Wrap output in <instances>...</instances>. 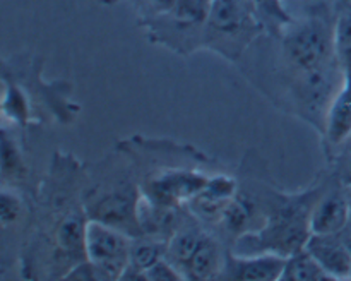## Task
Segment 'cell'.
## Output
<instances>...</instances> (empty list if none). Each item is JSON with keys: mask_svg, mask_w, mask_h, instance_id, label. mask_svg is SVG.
<instances>
[{"mask_svg": "<svg viewBox=\"0 0 351 281\" xmlns=\"http://www.w3.org/2000/svg\"><path fill=\"white\" fill-rule=\"evenodd\" d=\"M223 266H225V259H223L218 242L204 233L195 252L185 264V280H215V278H219Z\"/></svg>", "mask_w": 351, "mask_h": 281, "instance_id": "cell-10", "label": "cell"}, {"mask_svg": "<svg viewBox=\"0 0 351 281\" xmlns=\"http://www.w3.org/2000/svg\"><path fill=\"white\" fill-rule=\"evenodd\" d=\"M335 55L343 74H351V9H345L335 23Z\"/></svg>", "mask_w": 351, "mask_h": 281, "instance_id": "cell-16", "label": "cell"}, {"mask_svg": "<svg viewBox=\"0 0 351 281\" xmlns=\"http://www.w3.org/2000/svg\"><path fill=\"white\" fill-rule=\"evenodd\" d=\"M341 182L345 185H351V160H350V163L346 164L345 170L341 171Z\"/></svg>", "mask_w": 351, "mask_h": 281, "instance_id": "cell-20", "label": "cell"}, {"mask_svg": "<svg viewBox=\"0 0 351 281\" xmlns=\"http://www.w3.org/2000/svg\"><path fill=\"white\" fill-rule=\"evenodd\" d=\"M263 31L264 26L257 19L254 7L245 0H213L202 45L235 60Z\"/></svg>", "mask_w": 351, "mask_h": 281, "instance_id": "cell-1", "label": "cell"}, {"mask_svg": "<svg viewBox=\"0 0 351 281\" xmlns=\"http://www.w3.org/2000/svg\"><path fill=\"white\" fill-rule=\"evenodd\" d=\"M208 178V175L195 170H165L147 182L144 195L158 204L180 208L182 204H189L204 188Z\"/></svg>", "mask_w": 351, "mask_h": 281, "instance_id": "cell-5", "label": "cell"}, {"mask_svg": "<svg viewBox=\"0 0 351 281\" xmlns=\"http://www.w3.org/2000/svg\"><path fill=\"white\" fill-rule=\"evenodd\" d=\"M129 233L108 223L89 219L86 225V259L99 271L103 280H120L129 264Z\"/></svg>", "mask_w": 351, "mask_h": 281, "instance_id": "cell-3", "label": "cell"}, {"mask_svg": "<svg viewBox=\"0 0 351 281\" xmlns=\"http://www.w3.org/2000/svg\"><path fill=\"white\" fill-rule=\"evenodd\" d=\"M21 215H23V202H21V199L14 192L3 188L2 201H0V218H2L3 228H9L10 225H14Z\"/></svg>", "mask_w": 351, "mask_h": 281, "instance_id": "cell-17", "label": "cell"}, {"mask_svg": "<svg viewBox=\"0 0 351 281\" xmlns=\"http://www.w3.org/2000/svg\"><path fill=\"white\" fill-rule=\"evenodd\" d=\"M305 249L319 260L331 280L351 278V249L338 235H314L312 233Z\"/></svg>", "mask_w": 351, "mask_h": 281, "instance_id": "cell-8", "label": "cell"}, {"mask_svg": "<svg viewBox=\"0 0 351 281\" xmlns=\"http://www.w3.org/2000/svg\"><path fill=\"white\" fill-rule=\"evenodd\" d=\"M329 149L341 146L351 136V74H346L326 112L324 132Z\"/></svg>", "mask_w": 351, "mask_h": 281, "instance_id": "cell-9", "label": "cell"}, {"mask_svg": "<svg viewBox=\"0 0 351 281\" xmlns=\"http://www.w3.org/2000/svg\"><path fill=\"white\" fill-rule=\"evenodd\" d=\"M163 257H167V242L165 240L147 236V239H136L130 243L129 264L144 271V273Z\"/></svg>", "mask_w": 351, "mask_h": 281, "instance_id": "cell-14", "label": "cell"}, {"mask_svg": "<svg viewBox=\"0 0 351 281\" xmlns=\"http://www.w3.org/2000/svg\"><path fill=\"white\" fill-rule=\"evenodd\" d=\"M91 212V219L108 223V225L117 226L123 230L125 233H130L134 230L139 232L137 225V201L139 195L130 185H112L110 191H103L95 194V197L88 199Z\"/></svg>", "mask_w": 351, "mask_h": 281, "instance_id": "cell-4", "label": "cell"}, {"mask_svg": "<svg viewBox=\"0 0 351 281\" xmlns=\"http://www.w3.org/2000/svg\"><path fill=\"white\" fill-rule=\"evenodd\" d=\"M3 177H9V175H23L24 173V163L21 160L19 153H17V147L14 146V143H10L7 132H3Z\"/></svg>", "mask_w": 351, "mask_h": 281, "instance_id": "cell-19", "label": "cell"}, {"mask_svg": "<svg viewBox=\"0 0 351 281\" xmlns=\"http://www.w3.org/2000/svg\"><path fill=\"white\" fill-rule=\"evenodd\" d=\"M86 225L88 221L79 212H72L58 223L55 242H57V249L64 256H81V254L86 256Z\"/></svg>", "mask_w": 351, "mask_h": 281, "instance_id": "cell-11", "label": "cell"}, {"mask_svg": "<svg viewBox=\"0 0 351 281\" xmlns=\"http://www.w3.org/2000/svg\"><path fill=\"white\" fill-rule=\"evenodd\" d=\"M351 218V201L341 191H324L311 215L314 235H339Z\"/></svg>", "mask_w": 351, "mask_h": 281, "instance_id": "cell-7", "label": "cell"}, {"mask_svg": "<svg viewBox=\"0 0 351 281\" xmlns=\"http://www.w3.org/2000/svg\"><path fill=\"white\" fill-rule=\"evenodd\" d=\"M250 3L264 29L271 33L283 34V31L293 23L290 14L285 10L283 0H250Z\"/></svg>", "mask_w": 351, "mask_h": 281, "instance_id": "cell-15", "label": "cell"}, {"mask_svg": "<svg viewBox=\"0 0 351 281\" xmlns=\"http://www.w3.org/2000/svg\"><path fill=\"white\" fill-rule=\"evenodd\" d=\"M254 216H256V204H254V201H250L247 195L237 194L225 208V212H223L219 223L225 226L226 232L240 236L247 232H252Z\"/></svg>", "mask_w": 351, "mask_h": 281, "instance_id": "cell-13", "label": "cell"}, {"mask_svg": "<svg viewBox=\"0 0 351 281\" xmlns=\"http://www.w3.org/2000/svg\"><path fill=\"white\" fill-rule=\"evenodd\" d=\"M281 281H324L331 280L326 273L324 267L319 264V260L308 252L307 249H302L298 252L287 257V264L281 273Z\"/></svg>", "mask_w": 351, "mask_h": 281, "instance_id": "cell-12", "label": "cell"}, {"mask_svg": "<svg viewBox=\"0 0 351 281\" xmlns=\"http://www.w3.org/2000/svg\"><path fill=\"white\" fill-rule=\"evenodd\" d=\"M287 264V257L278 254H252V256H240V254H226L225 266H223L221 280L239 281H273L280 280L281 273Z\"/></svg>", "mask_w": 351, "mask_h": 281, "instance_id": "cell-6", "label": "cell"}, {"mask_svg": "<svg viewBox=\"0 0 351 281\" xmlns=\"http://www.w3.org/2000/svg\"><path fill=\"white\" fill-rule=\"evenodd\" d=\"M147 281H178L185 280L184 273L175 266L171 260H168L167 257H163L161 260H158L153 267L146 271Z\"/></svg>", "mask_w": 351, "mask_h": 281, "instance_id": "cell-18", "label": "cell"}, {"mask_svg": "<svg viewBox=\"0 0 351 281\" xmlns=\"http://www.w3.org/2000/svg\"><path fill=\"white\" fill-rule=\"evenodd\" d=\"M281 47L287 64L297 74L317 71L335 64V26L322 17H307L291 23L281 34Z\"/></svg>", "mask_w": 351, "mask_h": 281, "instance_id": "cell-2", "label": "cell"}, {"mask_svg": "<svg viewBox=\"0 0 351 281\" xmlns=\"http://www.w3.org/2000/svg\"><path fill=\"white\" fill-rule=\"evenodd\" d=\"M350 249H351V243H350Z\"/></svg>", "mask_w": 351, "mask_h": 281, "instance_id": "cell-21", "label": "cell"}]
</instances>
